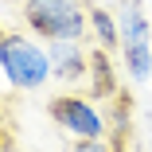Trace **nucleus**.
<instances>
[{
	"label": "nucleus",
	"instance_id": "9",
	"mask_svg": "<svg viewBox=\"0 0 152 152\" xmlns=\"http://www.w3.org/2000/svg\"><path fill=\"white\" fill-rule=\"evenodd\" d=\"M4 35H8V31H4V27H0V39H4Z\"/></svg>",
	"mask_w": 152,
	"mask_h": 152
},
{
	"label": "nucleus",
	"instance_id": "2",
	"mask_svg": "<svg viewBox=\"0 0 152 152\" xmlns=\"http://www.w3.org/2000/svg\"><path fill=\"white\" fill-rule=\"evenodd\" d=\"M23 20L43 39L90 35V8H82V0H23Z\"/></svg>",
	"mask_w": 152,
	"mask_h": 152
},
{
	"label": "nucleus",
	"instance_id": "7",
	"mask_svg": "<svg viewBox=\"0 0 152 152\" xmlns=\"http://www.w3.org/2000/svg\"><path fill=\"white\" fill-rule=\"evenodd\" d=\"M90 39H94L98 47H105V51L121 47V23H117V16H113L109 8H102V4H90Z\"/></svg>",
	"mask_w": 152,
	"mask_h": 152
},
{
	"label": "nucleus",
	"instance_id": "5",
	"mask_svg": "<svg viewBox=\"0 0 152 152\" xmlns=\"http://www.w3.org/2000/svg\"><path fill=\"white\" fill-rule=\"evenodd\" d=\"M47 55H51V74L66 86L90 74V51L82 47V39H47Z\"/></svg>",
	"mask_w": 152,
	"mask_h": 152
},
{
	"label": "nucleus",
	"instance_id": "1",
	"mask_svg": "<svg viewBox=\"0 0 152 152\" xmlns=\"http://www.w3.org/2000/svg\"><path fill=\"white\" fill-rule=\"evenodd\" d=\"M0 70L12 90H43V82L51 78V55L31 35L8 31L0 39Z\"/></svg>",
	"mask_w": 152,
	"mask_h": 152
},
{
	"label": "nucleus",
	"instance_id": "6",
	"mask_svg": "<svg viewBox=\"0 0 152 152\" xmlns=\"http://www.w3.org/2000/svg\"><path fill=\"white\" fill-rule=\"evenodd\" d=\"M90 94L94 98H113L117 94V63L105 47H90Z\"/></svg>",
	"mask_w": 152,
	"mask_h": 152
},
{
	"label": "nucleus",
	"instance_id": "3",
	"mask_svg": "<svg viewBox=\"0 0 152 152\" xmlns=\"http://www.w3.org/2000/svg\"><path fill=\"white\" fill-rule=\"evenodd\" d=\"M117 23H121V63H125V74L137 86H144L152 78V27H148L140 0H121Z\"/></svg>",
	"mask_w": 152,
	"mask_h": 152
},
{
	"label": "nucleus",
	"instance_id": "10",
	"mask_svg": "<svg viewBox=\"0 0 152 152\" xmlns=\"http://www.w3.org/2000/svg\"><path fill=\"white\" fill-rule=\"evenodd\" d=\"M12 4H23V0H12Z\"/></svg>",
	"mask_w": 152,
	"mask_h": 152
},
{
	"label": "nucleus",
	"instance_id": "8",
	"mask_svg": "<svg viewBox=\"0 0 152 152\" xmlns=\"http://www.w3.org/2000/svg\"><path fill=\"white\" fill-rule=\"evenodd\" d=\"M70 152H113V148L105 144V137H86V140H74Z\"/></svg>",
	"mask_w": 152,
	"mask_h": 152
},
{
	"label": "nucleus",
	"instance_id": "4",
	"mask_svg": "<svg viewBox=\"0 0 152 152\" xmlns=\"http://www.w3.org/2000/svg\"><path fill=\"white\" fill-rule=\"evenodd\" d=\"M47 113H51V121L63 133H70L74 140H86V137H105L109 133V121H105V113L90 102V98H78V94H58V98H51V105H47Z\"/></svg>",
	"mask_w": 152,
	"mask_h": 152
}]
</instances>
